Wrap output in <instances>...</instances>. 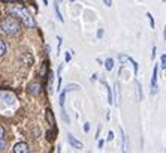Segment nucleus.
Returning <instances> with one entry per match:
<instances>
[{
    "mask_svg": "<svg viewBox=\"0 0 166 153\" xmlns=\"http://www.w3.org/2000/svg\"><path fill=\"white\" fill-rule=\"evenodd\" d=\"M11 14H14L15 17H18L27 27H33L34 25V20L33 17L29 14V11L25 9V6L23 3H15L11 6Z\"/></svg>",
    "mask_w": 166,
    "mask_h": 153,
    "instance_id": "f257e3e1",
    "label": "nucleus"
},
{
    "mask_svg": "<svg viewBox=\"0 0 166 153\" xmlns=\"http://www.w3.org/2000/svg\"><path fill=\"white\" fill-rule=\"evenodd\" d=\"M0 30L8 36H15L21 32V24L15 17H6L0 23Z\"/></svg>",
    "mask_w": 166,
    "mask_h": 153,
    "instance_id": "f03ea898",
    "label": "nucleus"
},
{
    "mask_svg": "<svg viewBox=\"0 0 166 153\" xmlns=\"http://www.w3.org/2000/svg\"><path fill=\"white\" fill-rule=\"evenodd\" d=\"M68 141H69V144L73 147V149H76V150H81V149H84V144L79 141V140H76L73 135H68Z\"/></svg>",
    "mask_w": 166,
    "mask_h": 153,
    "instance_id": "7ed1b4c3",
    "label": "nucleus"
},
{
    "mask_svg": "<svg viewBox=\"0 0 166 153\" xmlns=\"http://www.w3.org/2000/svg\"><path fill=\"white\" fill-rule=\"evenodd\" d=\"M157 66H154L153 69V78H151V95L157 93Z\"/></svg>",
    "mask_w": 166,
    "mask_h": 153,
    "instance_id": "20e7f679",
    "label": "nucleus"
},
{
    "mask_svg": "<svg viewBox=\"0 0 166 153\" xmlns=\"http://www.w3.org/2000/svg\"><path fill=\"white\" fill-rule=\"evenodd\" d=\"M30 147L27 143H17L14 146V153H29Z\"/></svg>",
    "mask_w": 166,
    "mask_h": 153,
    "instance_id": "39448f33",
    "label": "nucleus"
},
{
    "mask_svg": "<svg viewBox=\"0 0 166 153\" xmlns=\"http://www.w3.org/2000/svg\"><path fill=\"white\" fill-rule=\"evenodd\" d=\"M20 60H21L23 65H25V66H32L33 62H34V59H33V56L30 53H23L21 57H20Z\"/></svg>",
    "mask_w": 166,
    "mask_h": 153,
    "instance_id": "423d86ee",
    "label": "nucleus"
},
{
    "mask_svg": "<svg viewBox=\"0 0 166 153\" xmlns=\"http://www.w3.org/2000/svg\"><path fill=\"white\" fill-rule=\"evenodd\" d=\"M41 90H42V87H41L39 83H32V84H29V87H27V92H29L30 95H34V96L39 95Z\"/></svg>",
    "mask_w": 166,
    "mask_h": 153,
    "instance_id": "0eeeda50",
    "label": "nucleus"
},
{
    "mask_svg": "<svg viewBox=\"0 0 166 153\" xmlns=\"http://www.w3.org/2000/svg\"><path fill=\"white\" fill-rule=\"evenodd\" d=\"M2 99L5 101L6 105H12L15 102V96L12 95V93H2Z\"/></svg>",
    "mask_w": 166,
    "mask_h": 153,
    "instance_id": "6e6552de",
    "label": "nucleus"
},
{
    "mask_svg": "<svg viewBox=\"0 0 166 153\" xmlns=\"http://www.w3.org/2000/svg\"><path fill=\"white\" fill-rule=\"evenodd\" d=\"M45 116H46V122L51 125V127H56V119H54V114H53V111H51V110H46Z\"/></svg>",
    "mask_w": 166,
    "mask_h": 153,
    "instance_id": "1a4fd4ad",
    "label": "nucleus"
},
{
    "mask_svg": "<svg viewBox=\"0 0 166 153\" xmlns=\"http://www.w3.org/2000/svg\"><path fill=\"white\" fill-rule=\"evenodd\" d=\"M46 69H48V62L45 60L44 63H42V68H41V76L44 80H48V75H46Z\"/></svg>",
    "mask_w": 166,
    "mask_h": 153,
    "instance_id": "9d476101",
    "label": "nucleus"
},
{
    "mask_svg": "<svg viewBox=\"0 0 166 153\" xmlns=\"http://www.w3.org/2000/svg\"><path fill=\"white\" fill-rule=\"evenodd\" d=\"M135 86H136V90H138V99L142 101V99H144V95H142V86H141V83L136 80V81H135Z\"/></svg>",
    "mask_w": 166,
    "mask_h": 153,
    "instance_id": "9b49d317",
    "label": "nucleus"
},
{
    "mask_svg": "<svg viewBox=\"0 0 166 153\" xmlns=\"http://www.w3.org/2000/svg\"><path fill=\"white\" fill-rule=\"evenodd\" d=\"M54 12H56V15H57V18H58V21L60 23H65V20H63V15L60 14V8H58V0L54 3Z\"/></svg>",
    "mask_w": 166,
    "mask_h": 153,
    "instance_id": "f8f14e48",
    "label": "nucleus"
},
{
    "mask_svg": "<svg viewBox=\"0 0 166 153\" xmlns=\"http://www.w3.org/2000/svg\"><path fill=\"white\" fill-rule=\"evenodd\" d=\"M105 69H106V71H112V69H114V59L108 57V59L105 60Z\"/></svg>",
    "mask_w": 166,
    "mask_h": 153,
    "instance_id": "ddd939ff",
    "label": "nucleus"
},
{
    "mask_svg": "<svg viewBox=\"0 0 166 153\" xmlns=\"http://www.w3.org/2000/svg\"><path fill=\"white\" fill-rule=\"evenodd\" d=\"M61 66L57 69V90H60V89H61V76H60V74H61Z\"/></svg>",
    "mask_w": 166,
    "mask_h": 153,
    "instance_id": "4468645a",
    "label": "nucleus"
},
{
    "mask_svg": "<svg viewBox=\"0 0 166 153\" xmlns=\"http://www.w3.org/2000/svg\"><path fill=\"white\" fill-rule=\"evenodd\" d=\"M5 54H6V44H5V41L0 39V57H3Z\"/></svg>",
    "mask_w": 166,
    "mask_h": 153,
    "instance_id": "2eb2a0df",
    "label": "nucleus"
},
{
    "mask_svg": "<svg viewBox=\"0 0 166 153\" xmlns=\"http://www.w3.org/2000/svg\"><path fill=\"white\" fill-rule=\"evenodd\" d=\"M79 89H81L79 84H69V86L65 89V90H66V92H72V90H79Z\"/></svg>",
    "mask_w": 166,
    "mask_h": 153,
    "instance_id": "dca6fc26",
    "label": "nucleus"
},
{
    "mask_svg": "<svg viewBox=\"0 0 166 153\" xmlns=\"http://www.w3.org/2000/svg\"><path fill=\"white\" fill-rule=\"evenodd\" d=\"M105 87L108 89V104H109V105H112L114 99H112V92H111V87H109V86H108L106 83H105Z\"/></svg>",
    "mask_w": 166,
    "mask_h": 153,
    "instance_id": "f3484780",
    "label": "nucleus"
},
{
    "mask_svg": "<svg viewBox=\"0 0 166 153\" xmlns=\"http://www.w3.org/2000/svg\"><path fill=\"white\" fill-rule=\"evenodd\" d=\"M66 90H63V93L60 95V107L63 108V107H65V101H66Z\"/></svg>",
    "mask_w": 166,
    "mask_h": 153,
    "instance_id": "a211bd4d",
    "label": "nucleus"
},
{
    "mask_svg": "<svg viewBox=\"0 0 166 153\" xmlns=\"http://www.w3.org/2000/svg\"><path fill=\"white\" fill-rule=\"evenodd\" d=\"M147 18H148V21H150V27L154 29V18H153V15L150 14V12H147Z\"/></svg>",
    "mask_w": 166,
    "mask_h": 153,
    "instance_id": "6ab92c4d",
    "label": "nucleus"
},
{
    "mask_svg": "<svg viewBox=\"0 0 166 153\" xmlns=\"http://www.w3.org/2000/svg\"><path fill=\"white\" fill-rule=\"evenodd\" d=\"M118 60H120L121 65H124V63H126L127 60H129V56H126V54H120V56H118Z\"/></svg>",
    "mask_w": 166,
    "mask_h": 153,
    "instance_id": "aec40b11",
    "label": "nucleus"
},
{
    "mask_svg": "<svg viewBox=\"0 0 166 153\" xmlns=\"http://www.w3.org/2000/svg\"><path fill=\"white\" fill-rule=\"evenodd\" d=\"M129 62H130L132 65H133V69H135V75H136V74H138V68H139L138 62H136V60H133V59H130V57H129Z\"/></svg>",
    "mask_w": 166,
    "mask_h": 153,
    "instance_id": "412c9836",
    "label": "nucleus"
},
{
    "mask_svg": "<svg viewBox=\"0 0 166 153\" xmlns=\"http://www.w3.org/2000/svg\"><path fill=\"white\" fill-rule=\"evenodd\" d=\"M160 66H162V69H166V54H162V57H160Z\"/></svg>",
    "mask_w": 166,
    "mask_h": 153,
    "instance_id": "4be33fe9",
    "label": "nucleus"
},
{
    "mask_svg": "<svg viewBox=\"0 0 166 153\" xmlns=\"http://www.w3.org/2000/svg\"><path fill=\"white\" fill-rule=\"evenodd\" d=\"M6 149V143H5V140H0V152H3Z\"/></svg>",
    "mask_w": 166,
    "mask_h": 153,
    "instance_id": "5701e85b",
    "label": "nucleus"
},
{
    "mask_svg": "<svg viewBox=\"0 0 166 153\" xmlns=\"http://www.w3.org/2000/svg\"><path fill=\"white\" fill-rule=\"evenodd\" d=\"M57 41H58V44H57V51L58 53L57 54H60V48H61V38L60 36H57Z\"/></svg>",
    "mask_w": 166,
    "mask_h": 153,
    "instance_id": "b1692460",
    "label": "nucleus"
},
{
    "mask_svg": "<svg viewBox=\"0 0 166 153\" xmlns=\"http://www.w3.org/2000/svg\"><path fill=\"white\" fill-rule=\"evenodd\" d=\"M90 127H91V126H90V123H88V122H87V123H84V132L87 134L88 131H90Z\"/></svg>",
    "mask_w": 166,
    "mask_h": 153,
    "instance_id": "393cba45",
    "label": "nucleus"
},
{
    "mask_svg": "<svg viewBox=\"0 0 166 153\" xmlns=\"http://www.w3.org/2000/svg\"><path fill=\"white\" fill-rule=\"evenodd\" d=\"M3 137H5V127L0 125V140H3Z\"/></svg>",
    "mask_w": 166,
    "mask_h": 153,
    "instance_id": "a878e982",
    "label": "nucleus"
},
{
    "mask_svg": "<svg viewBox=\"0 0 166 153\" xmlns=\"http://www.w3.org/2000/svg\"><path fill=\"white\" fill-rule=\"evenodd\" d=\"M72 53H73L72 50H70V51H68V53H66V59H65L66 62H70V56H72Z\"/></svg>",
    "mask_w": 166,
    "mask_h": 153,
    "instance_id": "bb28decb",
    "label": "nucleus"
},
{
    "mask_svg": "<svg viewBox=\"0 0 166 153\" xmlns=\"http://www.w3.org/2000/svg\"><path fill=\"white\" fill-rule=\"evenodd\" d=\"M106 140H108V141H112V140H114V132H112V131L108 132V138H106Z\"/></svg>",
    "mask_w": 166,
    "mask_h": 153,
    "instance_id": "cd10ccee",
    "label": "nucleus"
},
{
    "mask_svg": "<svg viewBox=\"0 0 166 153\" xmlns=\"http://www.w3.org/2000/svg\"><path fill=\"white\" fill-rule=\"evenodd\" d=\"M97 38H99V39H102V38H103V29H99V32H97Z\"/></svg>",
    "mask_w": 166,
    "mask_h": 153,
    "instance_id": "c85d7f7f",
    "label": "nucleus"
},
{
    "mask_svg": "<svg viewBox=\"0 0 166 153\" xmlns=\"http://www.w3.org/2000/svg\"><path fill=\"white\" fill-rule=\"evenodd\" d=\"M103 144H105V141H103V140H99V141H97V147H99V149H102V147H103Z\"/></svg>",
    "mask_w": 166,
    "mask_h": 153,
    "instance_id": "c756f323",
    "label": "nucleus"
},
{
    "mask_svg": "<svg viewBox=\"0 0 166 153\" xmlns=\"http://www.w3.org/2000/svg\"><path fill=\"white\" fill-rule=\"evenodd\" d=\"M103 3H105V6L111 8V5H112V0H103Z\"/></svg>",
    "mask_w": 166,
    "mask_h": 153,
    "instance_id": "7c9ffc66",
    "label": "nucleus"
},
{
    "mask_svg": "<svg viewBox=\"0 0 166 153\" xmlns=\"http://www.w3.org/2000/svg\"><path fill=\"white\" fill-rule=\"evenodd\" d=\"M100 131H102V125H99V127H97V132H96V138L99 140V135H100Z\"/></svg>",
    "mask_w": 166,
    "mask_h": 153,
    "instance_id": "2f4dec72",
    "label": "nucleus"
},
{
    "mask_svg": "<svg viewBox=\"0 0 166 153\" xmlns=\"http://www.w3.org/2000/svg\"><path fill=\"white\" fill-rule=\"evenodd\" d=\"M153 59H156V47H153V54H151Z\"/></svg>",
    "mask_w": 166,
    "mask_h": 153,
    "instance_id": "473e14b6",
    "label": "nucleus"
},
{
    "mask_svg": "<svg viewBox=\"0 0 166 153\" xmlns=\"http://www.w3.org/2000/svg\"><path fill=\"white\" fill-rule=\"evenodd\" d=\"M3 3H15V0H2Z\"/></svg>",
    "mask_w": 166,
    "mask_h": 153,
    "instance_id": "72a5a7b5",
    "label": "nucleus"
},
{
    "mask_svg": "<svg viewBox=\"0 0 166 153\" xmlns=\"http://www.w3.org/2000/svg\"><path fill=\"white\" fill-rule=\"evenodd\" d=\"M96 78H97V74H93V76H91V80H93V81H96Z\"/></svg>",
    "mask_w": 166,
    "mask_h": 153,
    "instance_id": "f704fd0d",
    "label": "nucleus"
},
{
    "mask_svg": "<svg viewBox=\"0 0 166 153\" xmlns=\"http://www.w3.org/2000/svg\"><path fill=\"white\" fill-rule=\"evenodd\" d=\"M163 35H165V41H166V27H165V32H163Z\"/></svg>",
    "mask_w": 166,
    "mask_h": 153,
    "instance_id": "c9c22d12",
    "label": "nucleus"
},
{
    "mask_svg": "<svg viewBox=\"0 0 166 153\" xmlns=\"http://www.w3.org/2000/svg\"><path fill=\"white\" fill-rule=\"evenodd\" d=\"M42 2H44L45 5H48V0H42Z\"/></svg>",
    "mask_w": 166,
    "mask_h": 153,
    "instance_id": "e433bc0d",
    "label": "nucleus"
},
{
    "mask_svg": "<svg viewBox=\"0 0 166 153\" xmlns=\"http://www.w3.org/2000/svg\"><path fill=\"white\" fill-rule=\"evenodd\" d=\"M60 2H63V0H58V3H60Z\"/></svg>",
    "mask_w": 166,
    "mask_h": 153,
    "instance_id": "4c0bfd02",
    "label": "nucleus"
}]
</instances>
